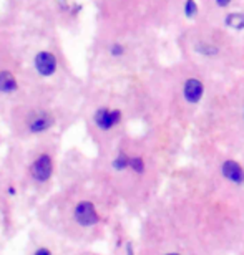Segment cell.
<instances>
[{
  "label": "cell",
  "mask_w": 244,
  "mask_h": 255,
  "mask_svg": "<svg viewBox=\"0 0 244 255\" xmlns=\"http://www.w3.org/2000/svg\"><path fill=\"white\" fill-rule=\"evenodd\" d=\"M220 174L226 184L233 187H244V166L235 157H225L221 161Z\"/></svg>",
  "instance_id": "obj_1"
},
{
  "label": "cell",
  "mask_w": 244,
  "mask_h": 255,
  "mask_svg": "<svg viewBox=\"0 0 244 255\" xmlns=\"http://www.w3.org/2000/svg\"><path fill=\"white\" fill-rule=\"evenodd\" d=\"M205 96V83L200 78H188L183 85V98L188 105H198Z\"/></svg>",
  "instance_id": "obj_2"
},
{
  "label": "cell",
  "mask_w": 244,
  "mask_h": 255,
  "mask_svg": "<svg viewBox=\"0 0 244 255\" xmlns=\"http://www.w3.org/2000/svg\"><path fill=\"white\" fill-rule=\"evenodd\" d=\"M121 121V111L120 110H110V108H100L95 113V123L100 129L108 131L115 128Z\"/></svg>",
  "instance_id": "obj_3"
},
{
  "label": "cell",
  "mask_w": 244,
  "mask_h": 255,
  "mask_svg": "<svg viewBox=\"0 0 244 255\" xmlns=\"http://www.w3.org/2000/svg\"><path fill=\"white\" fill-rule=\"evenodd\" d=\"M75 219L81 226H93L98 222V212L91 202H80L75 209Z\"/></svg>",
  "instance_id": "obj_4"
},
{
  "label": "cell",
  "mask_w": 244,
  "mask_h": 255,
  "mask_svg": "<svg viewBox=\"0 0 244 255\" xmlns=\"http://www.w3.org/2000/svg\"><path fill=\"white\" fill-rule=\"evenodd\" d=\"M32 174L37 181H47L52 176V159H50V156L43 154L33 162Z\"/></svg>",
  "instance_id": "obj_5"
},
{
  "label": "cell",
  "mask_w": 244,
  "mask_h": 255,
  "mask_svg": "<svg viewBox=\"0 0 244 255\" xmlns=\"http://www.w3.org/2000/svg\"><path fill=\"white\" fill-rule=\"evenodd\" d=\"M35 66H37V70L42 75L48 76L53 73L55 68H57V60H55L52 53L43 52V53L37 55V58H35Z\"/></svg>",
  "instance_id": "obj_6"
},
{
  "label": "cell",
  "mask_w": 244,
  "mask_h": 255,
  "mask_svg": "<svg viewBox=\"0 0 244 255\" xmlns=\"http://www.w3.org/2000/svg\"><path fill=\"white\" fill-rule=\"evenodd\" d=\"M53 125V118L52 115L48 113H38L37 116H33L32 121H30V129L33 132H42L45 129H48L50 126Z\"/></svg>",
  "instance_id": "obj_7"
},
{
  "label": "cell",
  "mask_w": 244,
  "mask_h": 255,
  "mask_svg": "<svg viewBox=\"0 0 244 255\" xmlns=\"http://www.w3.org/2000/svg\"><path fill=\"white\" fill-rule=\"evenodd\" d=\"M225 25L231 30H244V13L230 12L225 17Z\"/></svg>",
  "instance_id": "obj_8"
},
{
  "label": "cell",
  "mask_w": 244,
  "mask_h": 255,
  "mask_svg": "<svg viewBox=\"0 0 244 255\" xmlns=\"http://www.w3.org/2000/svg\"><path fill=\"white\" fill-rule=\"evenodd\" d=\"M17 88V81H15L13 75L8 71H0V91L3 93H12Z\"/></svg>",
  "instance_id": "obj_9"
},
{
  "label": "cell",
  "mask_w": 244,
  "mask_h": 255,
  "mask_svg": "<svg viewBox=\"0 0 244 255\" xmlns=\"http://www.w3.org/2000/svg\"><path fill=\"white\" fill-rule=\"evenodd\" d=\"M196 52L200 55H205V57H216L220 53V48L215 47L213 43H208V42H200L196 45Z\"/></svg>",
  "instance_id": "obj_10"
},
{
  "label": "cell",
  "mask_w": 244,
  "mask_h": 255,
  "mask_svg": "<svg viewBox=\"0 0 244 255\" xmlns=\"http://www.w3.org/2000/svg\"><path fill=\"white\" fill-rule=\"evenodd\" d=\"M183 12H185V17L193 20L200 12V8H198V3L196 0H185V5H183Z\"/></svg>",
  "instance_id": "obj_11"
},
{
  "label": "cell",
  "mask_w": 244,
  "mask_h": 255,
  "mask_svg": "<svg viewBox=\"0 0 244 255\" xmlns=\"http://www.w3.org/2000/svg\"><path fill=\"white\" fill-rule=\"evenodd\" d=\"M110 53L113 55V57H121V55L125 53V47H123V45H120V43H113L110 47Z\"/></svg>",
  "instance_id": "obj_12"
},
{
  "label": "cell",
  "mask_w": 244,
  "mask_h": 255,
  "mask_svg": "<svg viewBox=\"0 0 244 255\" xmlns=\"http://www.w3.org/2000/svg\"><path fill=\"white\" fill-rule=\"evenodd\" d=\"M231 2H233V0H215V3H216L220 8H226Z\"/></svg>",
  "instance_id": "obj_13"
},
{
  "label": "cell",
  "mask_w": 244,
  "mask_h": 255,
  "mask_svg": "<svg viewBox=\"0 0 244 255\" xmlns=\"http://www.w3.org/2000/svg\"><path fill=\"white\" fill-rule=\"evenodd\" d=\"M35 255H50V252L47 251V249H40V251H37V254Z\"/></svg>",
  "instance_id": "obj_14"
},
{
  "label": "cell",
  "mask_w": 244,
  "mask_h": 255,
  "mask_svg": "<svg viewBox=\"0 0 244 255\" xmlns=\"http://www.w3.org/2000/svg\"><path fill=\"white\" fill-rule=\"evenodd\" d=\"M163 255H183V254L178 252V251H170V252H166V254H163Z\"/></svg>",
  "instance_id": "obj_15"
},
{
  "label": "cell",
  "mask_w": 244,
  "mask_h": 255,
  "mask_svg": "<svg viewBox=\"0 0 244 255\" xmlns=\"http://www.w3.org/2000/svg\"><path fill=\"white\" fill-rule=\"evenodd\" d=\"M243 120H244V111H243Z\"/></svg>",
  "instance_id": "obj_16"
}]
</instances>
